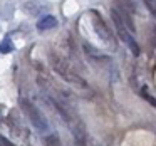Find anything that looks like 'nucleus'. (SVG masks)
<instances>
[{"instance_id": "f257e3e1", "label": "nucleus", "mask_w": 156, "mask_h": 146, "mask_svg": "<svg viewBox=\"0 0 156 146\" xmlns=\"http://www.w3.org/2000/svg\"><path fill=\"white\" fill-rule=\"evenodd\" d=\"M49 102L52 104V108L57 111V114L62 118V121L67 124L69 131L72 133V136H74V141L76 144L79 146H86L87 144V129H86V124L84 121H82L81 118H79V114L74 111V109H71V106H67L64 101H62L61 98H54V96H49Z\"/></svg>"}, {"instance_id": "f03ea898", "label": "nucleus", "mask_w": 156, "mask_h": 146, "mask_svg": "<svg viewBox=\"0 0 156 146\" xmlns=\"http://www.w3.org/2000/svg\"><path fill=\"white\" fill-rule=\"evenodd\" d=\"M51 66H52L55 74L64 79L67 84L74 86V87H79V89H86V91L89 89V84L86 82V79H82L81 76L72 69V66L69 64L67 61H64L61 55H57L55 52H51Z\"/></svg>"}, {"instance_id": "7ed1b4c3", "label": "nucleus", "mask_w": 156, "mask_h": 146, "mask_svg": "<svg viewBox=\"0 0 156 146\" xmlns=\"http://www.w3.org/2000/svg\"><path fill=\"white\" fill-rule=\"evenodd\" d=\"M111 19H112V25L116 29L118 37L128 45V49L133 52V55H139L141 54V49H139V44L134 39V34L131 32V29L128 27V24L124 22V19L119 15V12L116 9H111Z\"/></svg>"}, {"instance_id": "20e7f679", "label": "nucleus", "mask_w": 156, "mask_h": 146, "mask_svg": "<svg viewBox=\"0 0 156 146\" xmlns=\"http://www.w3.org/2000/svg\"><path fill=\"white\" fill-rule=\"evenodd\" d=\"M20 106H22V111H24L25 116H27V119L30 121V124L34 126L39 133H47L49 131L47 119L44 118V114L39 111V108L34 104V102H30L29 99H22Z\"/></svg>"}, {"instance_id": "39448f33", "label": "nucleus", "mask_w": 156, "mask_h": 146, "mask_svg": "<svg viewBox=\"0 0 156 146\" xmlns=\"http://www.w3.org/2000/svg\"><path fill=\"white\" fill-rule=\"evenodd\" d=\"M91 17H92V25H94V30H96V34L99 35V39H101L102 42H106L109 47L116 49V39H114V35H112L111 29L106 25L104 19L99 15V12L91 10Z\"/></svg>"}, {"instance_id": "423d86ee", "label": "nucleus", "mask_w": 156, "mask_h": 146, "mask_svg": "<svg viewBox=\"0 0 156 146\" xmlns=\"http://www.w3.org/2000/svg\"><path fill=\"white\" fill-rule=\"evenodd\" d=\"M22 7H24V10L27 12V14L37 15V14H41V12L47 10L49 4H47V2H42V0H29V2H25Z\"/></svg>"}, {"instance_id": "0eeeda50", "label": "nucleus", "mask_w": 156, "mask_h": 146, "mask_svg": "<svg viewBox=\"0 0 156 146\" xmlns=\"http://www.w3.org/2000/svg\"><path fill=\"white\" fill-rule=\"evenodd\" d=\"M55 25H57V19L52 17V15H45V17H42L41 20L37 22L39 30H51V29H54Z\"/></svg>"}, {"instance_id": "6e6552de", "label": "nucleus", "mask_w": 156, "mask_h": 146, "mask_svg": "<svg viewBox=\"0 0 156 146\" xmlns=\"http://www.w3.org/2000/svg\"><path fill=\"white\" fill-rule=\"evenodd\" d=\"M44 146H62V143H61V138H59L57 134H47L44 138Z\"/></svg>"}, {"instance_id": "1a4fd4ad", "label": "nucleus", "mask_w": 156, "mask_h": 146, "mask_svg": "<svg viewBox=\"0 0 156 146\" xmlns=\"http://www.w3.org/2000/svg\"><path fill=\"white\" fill-rule=\"evenodd\" d=\"M143 2H144V5L148 7V10L156 17V0H143Z\"/></svg>"}, {"instance_id": "9d476101", "label": "nucleus", "mask_w": 156, "mask_h": 146, "mask_svg": "<svg viewBox=\"0 0 156 146\" xmlns=\"http://www.w3.org/2000/svg\"><path fill=\"white\" fill-rule=\"evenodd\" d=\"M12 44H10V41H5V42H2L0 44V51H4V52H10L12 51Z\"/></svg>"}, {"instance_id": "9b49d317", "label": "nucleus", "mask_w": 156, "mask_h": 146, "mask_svg": "<svg viewBox=\"0 0 156 146\" xmlns=\"http://www.w3.org/2000/svg\"><path fill=\"white\" fill-rule=\"evenodd\" d=\"M0 143H2L4 146H15L14 143H12V141H9V139L5 138V136H2V134H0Z\"/></svg>"}, {"instance_id": "f8f14e48", "label": "nucleus", "mask_w": 156, "mask_h": 146, "mask_svg": "<svg viewBox=\"0 0 156 146\" xmlns=\"http://www.w3.org/2000/svg\"><path fill=\"white\" fill-rule=\"evenodd\" d=\"M0 146H4V144H2V143H0Z\"/></svg>"}]
</instances>
